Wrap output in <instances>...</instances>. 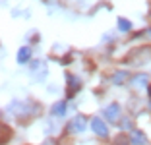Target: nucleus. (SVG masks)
<instances>
[{
    "instance_id": "obj_11",
    "label": "nucleus",
    "mask_w": 151,
    "mask_h": 145,
    "mask_svg": "<svg viewBox=\"0 0 151 145\" xmlns=\"http://www.w3.org/2000/svg\"><path fill=\"white\" fill-rule=\"evenodd\" d=\"M116 23H118V29L120 31H130V29H132V23H130L126 18H118V22H116Z\"/></svg>"
},
{
    "instance_id": "obj_14",
    "label": "nucleus",
    "mask_w": 151,
    "mask_h": 145,
    "mask_svg": "<svg viewBox=\"0 0 151 145\" xmlns=\"http://www.w3.org/2000/svg\"><path fill=\"white\" fill-rule=\"evenodd\" d=\"M149 97H151V87H149Z\"/></svg>"
},
{
    "instance_id": "obj_3",
    "label": "nucleus",
    "mask_w": 151,
    "mask_h": 145,
    "mask_svg": "<svg viewBox=\"0 0 151 145\" xmlns=\"http://www.w3.org/2000/svg\"><path fill=\"white\" fill-rule=\"evenodd\" d=\"M105 118L112 124L118 122V118H120V105L118 103H112V105H109L107 108H105Z\"/></svg>"
},
{
    "instance_id": "obj_8",
    "label": "nucleus",
    "mask_w": 151,
    "mask_h": 145,
    "mask_svg": "<svg viewBox=\"0 0 151 145\" xmlns=\"http://www.w3.org/2000/svg\"><path fill=\"white\" fill-rule=\"evenodd\" d=\"M64 112H66V103H64V101L54 103L52 108H50V114H52V116H64Z\"/></svg>"
},
{
    "instance_id": "obj_5",
    "label": "nucleus",
    "mask_w": 151,
    "mask_h": 145,
    "mask_svg": "<svg viewBox=\"0 0 151 145\" xmlns=\"http://www.w3.org/2000/svg\"><path fill=\"white\" fill-rule=\"evenodd\" d=\"M66 79H68V99H70L81 89V83H80V79L74 78L72 74H66Z\"/></svg>"
},
{
    "instance_id": "obj_2",
    "label": "nucleus",
    "mask_w": 151,
    "mask_h": 145,
    "mask_svg": "<svg viewBox=\"0 0 151 145\" xmlns=\"http://www.w3.org/2000/svg\"><path fill=\"white\" fill-rule=\"evenodd\" d=\"M85 128H87V116H83V114L74 116V120L70 122V130H72L74 134H81V132H85Z\"/></svg>"
},
{
    "instance_id": "obj_6",
    "label": "nucleus",
    "mask_w": 151,
    "mask_h": 145,
    "mask_svg": "<svg viewBox=\"0 0 151 145\" xmlns=\"http://www.w3.org/2000/svg\"><path fill=\"white\" fill-rule=\"evenodd\" d=\"M130 143L132 145H145L147 143L145 134L139 132V130H132V132H130Z\"/></svg>"
},
{
    "instance_id": "obj_4",
    "label": "nucleus",
    "mask_w": 151,
    "mask_h": 145,
    "mask_svg": "<svg viewBox=\"0 0 151 145\" xmlns=\"http://www.w3.org/2000/svg\"><path fill=\"white\" fill-rule=\"evenodd\" d=\"M91 130H93L99 137H107L109 136V128H107V124L103 122L101 118H93L91 120Z\"/></svg>"
},
{
    "instance_id": "obj_13",
    "label": "nucleus",
    "mask_w": 151,
    "mask_h": 145,
    "mask_svg": "<svg viewBox=\"0 0 151 145\" xmlns=\"http://www.w3.org/2000/svg\"><path fill=\"white\" fill-rule=\"evenodd\" d=\"M8 134H10V128L6 126V124H2V139H0V141H2V145L8 141Z\"/></svg>"
},
{
    "instance_id": "obj_1",
    "label": "nucleus",
    "mask_w": 151,
    "mask_h": 145,
    "mask_svg": "<svg viewBox=\"0 0 151 145\" xmlns=\"http://www.w3.org/2000/svg\"><path fill=\"white\" fill-rule=\"evenodd\" d=\"M149 60H151V47L149 45H143V47H138V48H134V50H130V54L124 58L126 64H136V66H139L143 62H149Z\"/></svg>"
},
{
    "instance_id": "obj_9",
    "label": "nucleus",
    "mask_w": 151,
    "mask_h": 145,
    "mask_svg": "<svg viewBox=\"0 0 151 145\" xmlns=\"http://www.w3.org/2000/svg\"><path fill=\"white\" fill-rule=\"evenodd\" d=\"M29 58H31V48H29V47H22L18 50V62H19V64H25Z\"/></svg>"
},
{
    "instance_id": "obj_10",
    "label": "nucleus",
    "mask_w": 151,
    "mask_h": 145,
    "mask_svg": "<svg viewBox=\"0 0 151 145\" xmlns=\"http://www.w3.org/2000/svg\"><path fill=\"white\" fill-rule=\"evenodd\" d=\"M128 79V72H116L114 75H112V83L114 85H122Z\"/></svg>"
},
{
    "instance_id": "obj_12",
    "label": "nucleus",
    "mask_w": 151,
    "mask_h": 145,
    "mask_svg": "<svg viewBox=\"0 0 151 145\" xmlns=\"http://www.w3.org/2000/svg\"><path fill=\"white\" fill-rule=\"evenodd\" d=\"M114 145H132L130 143V137H126V136H118L114 139Z\"/></svg>"
},
{
    "instance_id": "obj_7",
    "label": "nucleus",
    "mask_w": 151,
    "mask_h": 145,
    "mask_svg": "<svg viewBox=\"0 0 151 145\" xmlns=\"http://www.w3.org/2000/svg\"><path fill=\"white\" fill-rule=\"evenodd\" d=\"M149 83V75L147 74H138L132 78V85L134 87H145V85Z\"/></svg>"
}]
</instances>
